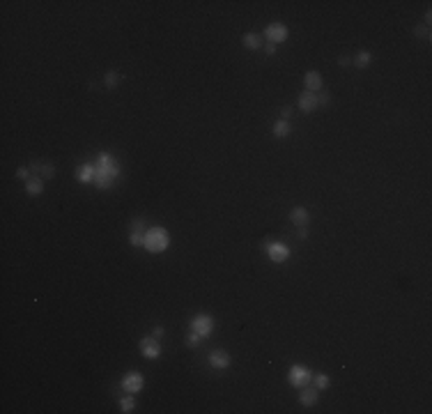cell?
Segmentation results:
<instances>
[{"label": "cell", "instance_id": "obj_1", "mask_svg": "<svg viewBox=\"0 0 432 414\" xmlns=\"http://www.w3.org/2000/svg\"><path fill=\"white\" fill-rule=\"evenodd\" d=\"M95 186L99 191H108L113 189L115 180L120 177L122 168H120V161L111 154V152H101L97 159H95Z\"/></svg>", "mask_w": 432, "mask_h": 414}, {"label": "cell", "instance_id": "obj_2", "mask_svg": "<svg viewBox=\"0 0 432 414\" xmlns=\"http://www.w3.org/2000/svg\"><path fill=\"white\" fill-rule=\"evenodd\" d=\"M143 247L147 248L150 253H163L168 247H170V235H168L166 228H150L145 230V242Z\"/></svg>", "mask_w": 432, "mask_h": 414}, {"label": "cell", "instance_id": "obj_3", "mask_svg": "<svg viewBox=\"0 0 432 414\" xmlns=\"http://www.w3.org/2000/svg\"><path fill=\"white\" fill-rule=\"evenodd\" d=\"M313 378V373L308 370V366H304V364H292L290 366V373H288V380H290V384L294 389H301L306 387Z\"/></svg>", "mask_w": 432, "mask_h": 414}, {"label": "cell", "instance_id": "obj_4", "mask_svg": "<svg viewBox=\"0 0 432 414\" xmlns=\"http://www.w3.org/2000/svg\"><path fill=\"white\" fill-rule=\"evenodd\" d=\"M212 329H214V317L209 313H198L191 320V331L198 334L200 338H207V336L212 334Z\"/></svg>", "mask_w": 432, "mask_h": 414}, {"label": "cell", "instance_id": "obj_5", "mask_svg": "<svg viewBox=\"0 0 432 414\" xmlns=\"http://www.w3.org/2000/svg\"><path fill=\"white\" fill-rule=\"evenodd\" d=\"M265 251H267V256H269V260L276 265H281L285 263L288 258H290V248L285 247L283 242H267L265 244Z\"/></svg>", "mask_w": 432, "mask_h": 414}, {"label": "cell", "instance_id": "obj_6", "mask_svg": "<svg viewBox=\"0 0 432 414\" xmlns=\"http://www.w3.org/2000/svg\"><path fill=\"white\" fill-rule=\"evenodd\" d=\"M288 35H290V30H288L285 23H269V26L265 28V39L267 42H272V44H276V46L281 44V42H285Z\"/></svg>", "mask_w": 432, "mask_h": 414}, {"label": "cell", "instance_id": "obj_7", "mask_svg": "<svg viewBox=\"0 0 432 414\" xmlns=\"http://www.w3.org/2000/svg\"><path fill=\"white\" fill-rule=\"evenodd\" d=\"M143 387H145V378L138 370H131L122 378V389L127 394H138V391H143Z\"/></svg>", "mask_w": 432, "mask_h": 414}, {"label": "cell", "instance_id": "obj_8", "mask_svg": "<svg viewBox=\"0 0 432 414\" xmlns=\"http://www.w3.org/2000/svg\"><path fill=\"white\" fill-rule=\"evenodd\" d=\"M141 352L145 359H159L161 357V345L154 336H145L141 341Z\"/></svg>", "mask_w": 432, "mask_h": 414}, {"label": "cell", "instance_id": "obj_9", "mask_svg": "<svg viewBox=\"0 0 432 414\" xmlns=\"http://www.w3.org/2000/svg\"><path fill=\"white\" fill-rule=\"evenodd\" d=\"M207 362H209L212 368L223 370V368H228L230 366V354L225 352V350H212V352L207 354Z\"/></svg>", "mask_w": 432, "mask_h": 414}, {"label": "cell", "instance_id": "obj_10", "mask_svg": "<svg viewBox=\"0 0 432 414\" xmlns=\"http://www.w3.org/2000/svg\"><path fill=\"white\" fill-rule=\"evenodd\" d=\"M145 221L143 219H133L131 223V235H129V242H131V247H143V242H145Z\"/></svg>", "mask_w": 432, "mask_h": 414}, {"label": "cell", "instance_id": "obj_11", "mask_svg": "<svg viewBox=\"0 0 432 414\" xmlns=\"http://www.w3.org/2000/svg\"><path fill=\"white\" fill-rule=\"evenodd\" d=\"M95 161L92 164H80L79 168H76V180L79 182H83V184H95Z\"/></svg>", "mask_w": 432, "mask_h": 414}, {"label": "cell", "instance_id": "obj_12", "mask_svg": "<svg viewBox=\"0 0 432 414\" xmlns=\"http://www.w3.org/2000/svg\"><path fill=\"white\" fill-rule=\"evenodd\" d=\"M299 108L304 111V113H313V111L318 108V95L304 90V92L299 95Z\"/></svg>", "mask_w": 432, "mask_h": 414}, {"label": "cell", "instance_id": "obj_13", "mask_svg": "<svg viewBox=\"0 0 432 414\" xmlns=\"http://www.w3.org/2000/svg\"><path fill=\"white\" fill-rule=\"evenodd\" d=\"M304 85H306V90L308 92H318L320 88H322V74L320 71H308L306 76H304Z\"/></svg>", "mask_w": 432, "mask_h": 414}, {"label": "cell", "instance_id": "obj_14", "mask_svg": "<svg viewBox=\"0 0 432 414\" xmlns=\"http://www.w3.org/2000/svg\"><path fill=\"white\" fill-rule=\"evenodd\" d=\"M290 221L294 226H308L310 212L306 210V207H294V210L290 212Z\"/></svg>", "mask_w": 432, "mask_h": 414}, {"label": "cell", "instance_id": "obj_15", "mask_svg": "<svg viewBox=\"0 0 432 414\" xmlns=\"http://www.w3.org/2000/svg\"><path fill=\"white\" fill-rule=\"evenodd\" d=\"M44 191V182H42V177L32 175L30 180H26V194L28 196H39Z\"/></svg>", "mask_w": 432, "mask_h": 414}, {"label": "cell", "instance_id": "obj_16", "mask_svg": "<svg viewBox=\"0 0 432 414\" xmlns=\"http://www.w3.org/2000/svg\"><path fill=\"white\" fill-rule=\"evenodd\" d=\"M299 403L304 407H313L315 403H318V389H304V387H301Z\"/></svg>", "mask_w": 432, "mask_h": 414}, {"label": "cell", "instance_id": "obj_17", "mask_svg": "<svg viewBox=\"0 0 432 414\" xmlns=\"http://www.w3.org/2000/svg\"><path fill=\"white\" fill-rule=\"evenodd\" d=\"M241 42H244V46H246V49H251V51H256V49H262V46H265L262 37L257 35V33H246Z\"/></svg>", "mask_w": 432, "mask_h": 414}, {"label": "cell", "instance_id": "obj_18", "mask_svg": "<svg viewBox=\"0 0 432 414\" xmlns=\"http://www.w3.org/2000/svg\"><path fill=\"white\" fill-rule=\"evenodd\" d=\"M273 136H276V138H285V136H290L292 133V124L288 122V120H278V122L273 124Z\"/></svg>", "mask_w": 432, "mask_h": 414}, {"label": "cell", "instance_id": "obj_19", "mask_svg": "<svg viewBox=\"0 0 432 414\" xmlns=\"http://www.w3.org/2000/svg\"><path fill=\"white\" fill-rule=\"evenodd\" d=\"M370 62H372V53L370 51H361V53H356V58L352 60V65H356L359 69H366Z\"/></svg>", "mask_w": 432, "mask_h": 414}, {"label": "cell", "instance_id": "obj_20", "mask_svg": "<svg viewBox=\"0 0 432 414\" xmlns=\"http://www.w3.org/2000/svg\"><path fill=\"white\" fill-rule=\"evenodd\" d=\"M313 387L318 389V391H322V389H329V384H331V380H329V375H324V373H318V375H313Z\"/></svg>", "mask_w": 432, "mask_h": 414}, {"label": "cell", "instance_id": "obj_21", "mask_svg": "<svg viewBox=\"0 0 432 414\" xmlns=\"http://www.w3.org/2000/svg\"><path fill=\"white\" fill-rule=\"evenodd\" d=\"M120 81H122V76H120L117 71H106V76H104V85H106V88H117V85H120Z\"/></svg>", "mask_w": 432, "mask_h": 414}, {"label": "cell", "instance_id": "obj_22", "mask_svg": "<svg viewBox=\"0 0 432 414\" xmlns=\"http://www.w3.org/2000/svg\"><path fill=\"white\" fill-rule=\"evenodd\" d=\"M131 396H133V394H131ZM131 396H124L122 400H120V410H122V412H127V414L133 412V407H136V400H133Z\"/></svg>", "mask_w": 432, "mask_h": 414}, {"label": "cell", "instance_id": "obj_23", "mask_svg": "<svg viewBox=\"0 0 432 414\" xmlns=\"http://www.w3.org/2000/svg\"><path fill=\"white\" fill-rule=\"evenodd\" d=\"M200 341H203V338L198 334H193V331H189V336H186V345H189V348H195Z\"/></svg>", "mask_w": 432, "mask_h": 414}, {"label": "cell", "instance_id": "obj_24", "mask_svg": "<svg viewBox=\"0 0 432 414\" xmlns=\"http://www.w3.org/2000/svg\"><path fill=\"white\" fill-rule=\"evenodd\" d=\"M414 35L416 37H423V39H430V30H428V26H416L414 28Z\"/></svg>", "mask_w": 432, "mask_h": 414}, {"label": "cell", "instance_id": "obj_25", "mask_svg": "<svg viewBox=\"0 0 432 414\" xmlns=\"http://www.w3.org/2000/svg\"><path fill=\"white\" fill-rule=\"evenodd\" d=\"M42 177H55V166H53V164H44V166H42Z\"/></svg>", "mask_w": 432, "mask_h": 414}, {"label": "cell", "instance_id": "obj_26", "mask_svg": "<svg viewBox=\"0 0 432 414\" xmlns=\"http://www.w3.org/2000/svg\"><path fill=\"white\" fill-rule=\"evenodd\" d=\"M16 177H21V180H30V168H18L16 170Z\"/></svg>", "mask_w": 432, "mask_h": 414}, {"label": "cell", "instance_id": "obj_27", "mask_svg": "<svg viewBox=\"0 0 432 414\" xmlns=\"http://www.w3.org/2000/svg\"><path fill=\"white\" fill-rule=\"evenodd\" d=\"M329 101H331V97H329V92H322V95H320V97H318V106H326V104H329Z\"/></svg>", "mask_w": 432, "mask_h": 414}, {"label": "cell", "instance_id": "obj_28", "mask_svg": "<svg viewBox=\"0 0 432 414\" xmlns=\"http://www.w3.org/2000/svg\"><path fill=\"white\" fill-rule=\"evenodd\" d=\"M262 49H265L267 55H276V44H272V42H267V44L262 46Z\"/></svg>", "mask_w": 432, "mask_h": 414}, {"label": "cell", "instance_id": "obj_29", "mask_svg": "<svg viewBox=\"0 0 432 414\" xmlns=\"http://www.w3.org/2000/svg\"><path fill=\"white\" fill-rule=\"evenodd\" d=\"M338 65H340V67H347V65H352V58H347V55H340V58H338Z\"/></svg>", "mask_w": 432, "mask_h": 414}, {"label": "cell", "instance_id": "obj_30", "mask_svg": "<svg viewBox=\"0 0 432 414\" xmlns=\"http://www.w3.org/2000/svg\"><path fill=\"white\" fill-rule=\"evenodd\" d=\"M290 115H292V108H290V106H283V108H281V117H283V120H288Z\"/></svg>", "mask_w": 432, "mask_h": 414}, {"label": "cell", "instance_id": "obj_31", "mask_svg": "<svg viewBox=\"0 0 432 414\" xmlns=\"http://www.w3.org/2000/svg\"><path fill=\"white\" fill-rule=\"evenodd\" d=\"M42 166H44V161H32V164H30V170L37 173V170H42Z\"/></svg>", "mask_w": 432, "mask_h": 414}, {"label": "cell", "instance_id": "obj_32", "mask_svg": "<svg viewBox=\"0 0 432 414\" xmlns=\"http://www.w3.org/2000/svg\"><path fill=\"white\" fill-rule=\"evenodd\" d=\"M163 334H166V329H163V327H154V331H152L154 338H159V336H163Z\"/></svg>", "mask_w": 432, "mask_h": 414}, {"label": "cell", "instance_id": "obj_33", "mask_svg": "<svg viewBox=\"0 0 432 414\" xmlns=\"http://www.w3.org/2000/svg\"><path fill=\"white\" fill-rule=\"evenodd\" d=\"M308 237V230H306V226H301L299 228V239H306Z\"/></svg>", "mask_w": 432, "mask_h": 414}]
</instances>
